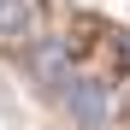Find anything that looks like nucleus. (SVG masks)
<instances>
[{
  "instance_id": "f257e3e1",
  "label": "nucleus",
  "mask_w": 130,
  "mask_h": 130,
  "mask_svg": "<svg viewBox=\"0 0 130 130\" xmlns=\"http://www.w3.org/2000/svg\"><path fill=\"white\" fill-rule=\"evenodd\" d=\"M59 101H65V112H71V124H77V130H101V124H106V112H112L106 83H101V77H77V71H71V83L59 89Z\"/></svg>"
},
{
  "instance_id": "f03ea898",
  "label": "nucleus",
  "mask_w": 130,
  "mask_h": 130,
  "mask_svg": "<svg viewBox=\"0 0 130 130\" xmlns=\"http://www.w3.org/2000/svg\"><path fill=\"white\" fill-rule=\"evenodd\" d=\"M30 71H36V83H47V89H65V83H71V53H65V41L41 36L30 47Z\"/></svg>"
},
{
  "instance_id": "7ed1b4c3",
  "label": "nucleus",
  "mask_w": 130,
  "mask_h": 130,
  "mask_svg": "<svg viewBox=\"0 0 130 130\" xmlns=\"http://www.w3.org/2000/svg\"><path fill=\"white\" fill-rule=\"evenodd\" d=\"M30 24H36L30 0H0V36H24Z\"/></svg>"
}]
</instances>
